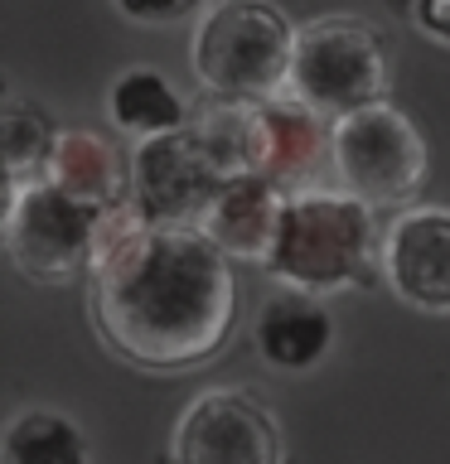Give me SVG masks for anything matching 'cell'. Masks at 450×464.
Returning <instances> with one entry per match:
<instances>
[{
	"mask_svg": "<svg viewBox=\"0 0 450 464\" xmlns=\"http://www.w3.org/2000/svg\"><path fill=\"white\" fill-rule=\"evenodd\" d=\"M223 188V174L213 169V160L203 155L189 126L170 130V136L136 140V150H131V203L145 223L199 227Z\"/></svg>",
	"mask_w": 450,
	"mask_h": 464,
	"instance_id": "cell-8",
	"label": "cell"
},
{
	"mask_svg": "<svg viewBox=\"0 0 450 464\" xmlns=\"http://www.w3.org/2000/svg\"><path fill=\"white\" fill-rule=\"evenodd\" d=\"M412 20H416V29H426L431 39L450 44V0H412Z\"/></svg>",
	"mask_w": 450,
	"mask_h": 464,
	"instance_id": "cell-19",
	"label": "cell"
},
{
	"mask_svg": "<svg viewBox=\"0 0 450 464\" xmlns=\"http://www.w3.org/2000/svg\"><path fill=\"white\" fill-rule=\"evenodd\" d=\"M300 24L276 0H213L189 39V68L209 97L271 102L286 92Z\"/></svg>",
	"mask_w": 450,
	"mask_h": 464,
	"instance_id": "cell-3",
	"label": "cell"
},
{
	"mask_svg": "<svg viewBox=\"0 0 450 464\" xmlns=\"http://www.w3.org/2000/svg\"><path fill=\"white\" fill-rule=\"evenodd\" d=\"M257 358L276 372H310L329 358L334 348V314L319 295L305 290H276L261 300L257 324H252Z\"/></svg>",
	"mask_w": 450,
	"mask_h": 464,
	"instance_id": "cell-10",
	"label": "cell"
},
{
	"mask_svg": "<svg viewBox=\"0 0 450 464\" xmlns=\"http://www.w3.org/2000/svg\"><path fill=\"white\" fill-rule=\"evenodd\" d=\"M387 92L392 53L377 24H368L363 14H319V20L300 24L286 97L339 126L368 107H383Z\"/></svg>",
	"mask_w": 450,
	"mask_h": 464,
	"instance_id": "cell-4",
	"label": "cell"
},
{
	"mask_svg": "<svg viewBox=\"0 0 450 464\" xmlns=\"http://www.w3.org/2000/svg\"><path fill=\"white\" fill-rule=\"evenodd\" d=\"M170 464H286L281 420L242 387L199 392L174 420Z\"/></svg>",
	"mask_w": 450,
	"mask_h": 464,
	"instance_id": "cell-7",
	"label": "cell"
},
{
	"mask_svg": "<svg viewBox=\"0 0 450 464\" xmlns=\"http://www.w3.org/2000/svg\"><path fill=\"white\" fill-rule=\"evenodd\" d=\"M112 213L68 198L49 179L10 188L5 194V227H0L5 232L10 266L34 285H68L78 276H93L102 227H107Z\"/></svg>",
	"mask_w": 450,
	"mask_h": 464,
	"instance_id": "cell-5",
	"label": "cell"
},
{
	"mask_svg": "<svg viewBox=\"0 0 450 464\" xmlns=\"http://www.w3.org/2000/svg\"><path fill=\"white\" fill-rule=\"evenodd\" d=\"M97 339L141 372H189L223 353L238 319L232 261L203 227L145 223L136 203L116 208L87 276Z\"/></svg>",
	"mask_w": 450,
	"mask_h": 464,
	"instance_id": "cell-1",
	"label": "cell"
},
{
	"mask_svg": "<svg viewBox=\"0 0 450 464\" xmlns=\"http://www.w3.org/2000/svg\"><path fill=\"white\" fill-rule=\"evenodd\" d=\"M189 130L199 136L203 155L213 160V169L223 174V184L267 174V111H261V102L213 97L209 107L194 111Z\"/></svg>",
	"mask_w": 450,
	"mask_h": 464,
	"instance_id": "cell-14",
	"label": "cell"
},
{
	"mask_svg": "<svg viewBox=\"0 0 450 464\" xmlns=\"http://www.w3.org/2000/svg\"><path fill=\"white\" fill-rule=\"evenodd\" d=\"M426 140L406 116L383 102L334 126V174L354 198L368 208H412V198L426 188Z\"/></svg>",
	"mask_w": 450,
	"mask_h": 464,
	"instance_id": "cell-6",
	"label": "cell"
},
{
	"mask_svg": "<svg viewBox=\"0 0 450 464\" xmlns=\"http://www.w3.org/2000/svg\"><path fill=\"white\" fill-rule=\"evenodd\" d=\"M58 136H64V130L54 126V116L44 111L39 102H29L20 92H5V102H0V160H5V194L49 174Z\"/></svg>",
	"mask_w": 450,
	"mask_h": 464,
	"instance_id": "cell-16",
	"label": "cell"
},
{
	"mask_svg": "<svg viewBox=\"0 0 450 464\" xmlns=\"http://www.w3.org/2000/svg\"><path fill=\"white\" fill-rule=\"evenodd\" d=\"M383 246L387 232L377 227V208L348 188H305L286 198L267 271L286 290L319 300L334 290H373L383 281Z\"/></svg>",
	"mask_w": 450,
	"mask_h": 464,
	"instance_id": "cell-2",
	"label": "cell"
},
{
	"mask_svg": "<svg viewBox=\"0 0 450 464\" xmlns=\"http://www.w3.org/2000/svg\"><path fill=\"white\" fill-rule=\"evenodd\" d=\"M383 281L406 310L450 314V208H406L387 227Z\"/></svg>",
	"mask_w": 450,
	"mask_h": 464,
	"instance_id": "cell-9",
	"label": "cell"
},
{
	"mask_svg": "<svg viewBox=\"0 0 450 464\" xmlns=\"http://www.w3.org/2000/svg\"><path fill=\"white\" fill-rule=\"evenodd\" d=\"M107 116H112L116 130H126V136H136V140L170 136V130H184L194 121L184 107V97L174 92L170 78L155 68H126L107 92Z\"/></svg>",
	"mask_w": 450,
	"mask_h": 464,
	"instance_id": "cell-15",
	"label": "cell"
},
{
	"mask_svg": "<svg viewBox=\"0 0 450 464\" xmlns=\"http://www.w3.org/2000/svg\"><path fill=\"white\" fill-rule=\"evenodd\" d=\"M261 111H267V179L281 194L319 188L315 174L334 165V126L286 92L261 102Z\"/></svg>",
	"mask_w": 450,
	"mask_h": 464,
	"instance_id": "cell-12",
	"label": "cell"
},
{
	"mask_svg": "<svg viewBox=\"0 0 450 464\" xmlns=\"http://www.w3.org/2000/svg\"><path fill=\"white\" fill-rule=\"evenodd\" d=\"M112 5L136 24H180L189 14H203L213 0H112Z\"/></svg>",
	"mask_w": 450,
	"mask_h": 464,
	"instance_id": "cell-18",
	"label": "cell"
},
{
	"mask_svg": "<svg viewBox=\"0 0 450 464\" xmlns=\"http://www.w3.org/2000/svg\"><path fill=\"white\" fill-rule=\"evenodd\" d=\"M286 198L267 174H252V179H232L223 194L213 198V208L203 213V232L218 242V252L228 261H252V266H267L276 232H281V213Z\"/></svg>",
	"mask_w": 450,
	"mask_h": 464,
	"instance_id": "cell-11",
	"label": "cell"
},
{
	"mask_svg": "<svg viewBox=\"0 0 450 464\" xmlns=\"http://www.w3.org/2000/svg\"><path fill=\"white\" fill-rule=\"evenodd\" d=\"M44 179L102 213L131 203V160L116 155L112 140H102L97 130H64Z\"/></svg>",
	"mask_w": 450,
	"mask_h": 464,
	"instance_id": "cell-13",
	"label": "cell"
},
{
	"mask_svg": "<svg viewBox=\"0 0 450 464\" xmlns=\"http://www.w3.org/2000/svg\"><path fill=\"white\" fill-rule=\"evenodd\" d=\"M0 464H93V450L73 416L54 406H29L5 426Z\"/></svg>",
	"mask_w": 450,
	"mask_h": 464,
	"instance_id": "cell-17",
	"label": "cell"
}]
</instances>
